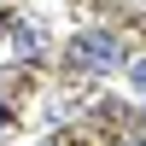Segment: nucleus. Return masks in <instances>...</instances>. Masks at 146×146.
Masks as SVG:
<instances>
[{"instance_id":"nucleus-1","label":"nucleus","mask_w":146,"mask_h":146,"mask_svg":"<svg viewBox=\"0 0 146 146\" xmlns=\"http://www.w3.org/2000/svg\"><path fill=\"white\" fill-rule=\"evenodd\" d=\"M70 58H76V64H88V70H117V64H123V47H117V35L88 29V35H76V41H70Z\"/></svg>"},{"instance_id":"nucleus-2","label":"nucleus","mask_w":146,"mask_h":146,"mask_svg":"<svg viewBox=\"0 0 146 146\" xmlns=\"http://www.w3.org/2000/svg\"><path fill=\"white\" fill-rule=\"evenodd\" d=\"M12 53H18V58H35V53H41V29H35V23H18V29H12Z\"/></svg>"},{"instance_id":"nucleus-3","label":"nucleus","mask_w":146,"mask_h":146,"mask_svg":"<svg viewBox=\"0 0 146 146\" xmlns=\"http://www.w3.org/2000/svg\"><path fill=\"white\" fill-rule=\"evenodd\" d=\"M129 82H135V94H146V58H135V64H129Z\"/></svg>"},{"instance_id":"nucleus-4","label":"nucleus","mask_w":146,"mask_h":146,"mask_svg":"<svg viewBox=\"0 0 146 146\" xmlns=\"http://www.w3.org/2000/svg\"><path fill=\"white\" fill-rule=\"evenodd\" d=\"M0 135H6V105H0Z\"/></svg>"}]
</instances>
